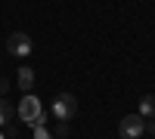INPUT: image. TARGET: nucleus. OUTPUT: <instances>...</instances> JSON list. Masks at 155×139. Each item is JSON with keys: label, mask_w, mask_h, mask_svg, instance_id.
Listing matches in <instances>:
<instances>
[{"label": "nucleus", "mask_w": 155, "mask_h": 139, "mask_svg": "<svg viewBox=\"0 0 155 139\" xmlns=\"http://www.w3.org/2000/svg\"><path fill=\"white\" fill-rule=\"evenodd\" d=\"M31 49H34V46H31V37L25 34V31H16V34H9V37H6V53H9V56L25 59Z\"/></svg>", "instance_id": "nucleus-4"}, {"label": "nucleus", "mask_w": 155, "mask_h": 139, "mask_svg": "<svg viewBox=\"0 0 155 139\" xmlns=\"http://www.w3.org/2000/svg\"><path fill=\"white\" fill-rule=\"evenodd\" d=\"M19 87H22V93H31V87H34V71L28 65L19 68Z\"/></svg>", "instance_id": "nucleus-5"}, {"label": "nucleus", "mask_w": 155, "mask_h": 139, "mask_svg": "<svg viewBox=\"0 0 155 139\" xmlns=\"http://www.w3.org/2000/svg\"><path fill=\"white\" fill-rule=\"evenodd\" d=\"M34 139H53L50 130H47V124H44V127H34Z\"/></svg>", "instance_id": "nucleus-9"}, {"label": "nucleus", "mask_w": 155, "mask_h": 139, "mask_svg": "<svg viewBox=\"0 0 155 139\" xmlns=\"http://www.w3.org/2000/svg\"><path fill=\"white\" fill-rule=\"evenodd\" d=\"M12 115H16V108H12V102L6 96H0V127H6V124L12 121Z\"/></svg>", "instance_id": "nucleus-6"}, {"label": "nucleus", "mask_w": 155, "mask_h": 139, "mask_svg": "<svg viewBox=\"0 0 155 139\" xmlns=\"http://www.w3.org/2000/svg\"><path fill=\"white\" fill-rule=\"evenodd\" d=\"M16 115H19V121H25V127H31V130H34V127H44V121H47V111H44V105H41V99L31 96V93L22 96Z\"/></svg>", "instance_id": "nucleus-1"}, {"label": "nucleus", "mask_w": 155, "mask_h": 139, "mask_svg": "<svg viewBox=\"0 0 155 139\" xmlns=\"http://www.w3.org/2000/svg\"><path fill=\"white\" fill-rule=\"evenodd\" d=\"M140 118H155V96H143L140 99Z\"/></svg>", "instance_id": "nucleus-7"}, {"label": "nucleus", "mask_w": 155, "mask_h": 139, "mask_svg": "<svg viewBox=\"0 0 155 139\" xmlns=\"http://www.w3.org/2000/svg\"><path fill=\"white\" fill-rule=\"evenodd\" d=\"M56 136H68V121H59V127H56Z\"/></svg>", "instance_id": "nucleus-10"}, {"label": "nucleus", "mask_w": 155, "mask_h": 139, "mask_svg": "<svg viewBox=\"0 0 155 139\" xmlns=\"http://www.w3.org/2000/svg\"><path fill=\"white\" fill-rule=\"evenodd\" d=\"M3 133H6V139H19V127H16L12 121L6 124V130H3Z\"/></svg>", "instance_id": "nucleus-8"}, {"label": "nucleus", "mask_w": 155, "mask_h": 139, "mask_svg": "<svg viewBox=\"0 0 155 139\" xmlns=\"http://www.w3.org/2000/svg\"><path fill=\"white\" fill-rule=\"evenodd\" d=\"M0 139H6V133H3V130H0Z\"/></svg>", "instance_id": "nucleus-13"}, {"label": "nucleus", "mask_w": 155, "mask_h": 139, "mask_svg": "<svg viewBox=\"0 0 155 139\" xmlns=\"http://www.w3.org/2000/svg\"><path fill=\"white\" fill-rule=\"evenodd\" d=\"M118 133H121V139H140V136L146 133V118L124 115V121L118 124Z\"/></svg>", "instance_id": "nucleus-3"}, {"label": "nucleus", "mask_w": 155, "mask_h": 139, "mask_svg": "<svg viewBox=\"0 0 155 139\" xmlns=\"http://www.w3.org/2000/svg\"><path fill=\"white\" fill-rule=\"evenodd\" d=\"M6 93H9V81L0 77V96H6Z\"/></svg>", "instance_id": "nucleus-11"}, {"label": "nucleus", "mask_w": 155, "mask_h": 139, "mask_svg": "<svg viewBox=\"0 0 155 139\" xmlns=\"http://www.w3.org/2000/svg\"><path fill=\"white\" fill-rule=\"evenodd\" d=\"M146 127H149V133H155V118H149V124H146Z\"/></svg>", "instance_id": "nucleus-12"}, {"label": "nucleus", "mask_w": 155, "mask_h": 139, "mask_svg": "<svg viewBox=\"0 0 155 139\" xmlns=\"http://www.w3.org/2000/svg\"><path fill=\"white\" fill-rule=\"evenodd\" d=\"M74 111H78V99L71 93H59L53 99V105H50V115H53L56 121H71Z\"/></svg>", "instance_id": "nucleus-2"}]
</instances>
